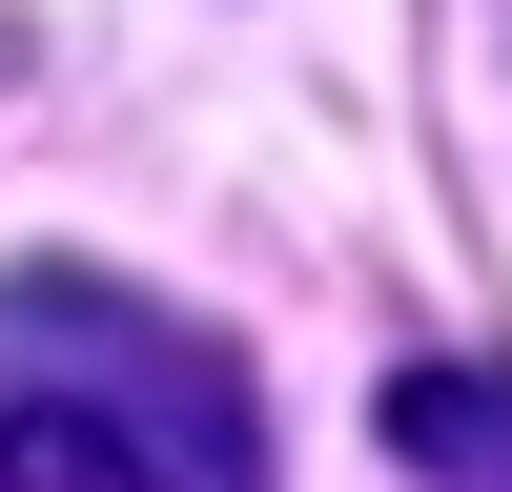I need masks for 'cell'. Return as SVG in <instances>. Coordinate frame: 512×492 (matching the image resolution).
<instances>
[{
	"label": "cell",
	"instance_id": "1",
	"mask_svg": "<svg viewBox=\"0 0 512 492\" xmlns=\"http://www.w3.org/2000/svg\"><path fill=\"white\" fill-rule=\"evenodd\" d=\"M21 349H62V390H0V492H246L267 451H246V390L185 349V328L144 308H62V287H21Z\"/></svg>",
	"mask_w": 512,
	"mask_h": 492
},
{
	"label": "cell",
	"instance_id": "2",
	"mask_svg": "<svg viewBox=\"0 0 512 492\" xmlns=\"http://www.w3.org/2000/svg\"><path fill=\"white\" fill-rule=\"evenodd\" d=\"M390 451L431 492H512V369H390Z\"/></svg>",
	"mask_w": 512,
	"mask_h": 492
}]
</instances>
